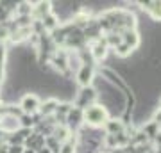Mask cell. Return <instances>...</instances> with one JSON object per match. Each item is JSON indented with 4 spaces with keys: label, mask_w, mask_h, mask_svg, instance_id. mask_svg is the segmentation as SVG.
Segmentation results:
<instances>
[{
    "label": "cell",
    "mask_w": 161,
    "mask_h": 153,
    "mask_svg": "<svg viewBox=\"0 0 161 153\" xmlns=\"http://www.w3.org/2000/svg\"><path fill=\"white\" fill-rule=\"evenodd\" d=\"M82 121H86L90 126H100L106 125L108 121V110L104 105H90L82 110Z\"/></svg>",
    "instance_id": "obj_1"
},
{
    "label": "cell",
    "mask_w": 161,
    "mask_h": 153,
    "mask_svg": "<svg viewBox=\"0 0 161 153\" xmlns=\"http://www.w3.org/2000/svg\"><path fill=\"white\" fill-rule=\"evenodd\" d=\"M97 98V91L93 89L92 85H88V87H82V91L79 93V96H77V109H86L90 105H93V100Z\"/></svg>",
    "instance_id": "obj_2"
},
{
    "label": "cell",
    "mask_w": 161,
    "mask_h": 153,
    "mask_svg": "<svg viewBox=\"0 0 161 153\" xmlns=\"http://www.w3.org/2000/svg\"><path fill=\"white\" fill-rule=\"evenodd\" d=\"M40 98L36 96V94H25V96L22 98V102H20V107H22V110L25 114H29V116H32L34 112H38L40 110Z\"/></svg>",
    "instance_id": "obj_3"
},
{
    "label": "cell",
    "mask_w": 161,
    "mask_h": 153,
    "mask_svg": "<svg viewBox=\"0 0 161 153\" xmlns=\"http://www.w3.org/2000/svg\"><path fill=\"white\" fill-rule=\"evenodd\" d=\"M77 82H79L82 87H88V85H92L93 82V68L90 64H82L77 71Z\"/></svg>",
    "instance_id": "obj_4"
},
{
    "label": "cell",
    "mask_w": 161,
    "mask_h": 153,
    "mask_svg": "<svg viewBox=\"0 0 161 153\" xmlns=\"http://www.w3.org/2000/svg\"><path fill=\"white\" fill-rule=\"evenodd\" d=\"M140 6H143V9L152 16V20L161 22V2H140Z\"/></svg>",
    "instance_id": "obj_5"
},
{
    "label": "cell",
    "mask_w": 161,
    "mask_h": 153,
    "mask_svg": "<svg viewBox=\"0 0 161 153\" xmlns=\"http://www.w3.org/2000/svg\"><path fill=\"white\" fill-rule=\"evenodd\" d=\"M2 123H0V128H2V132H14L16 134L18 126H20V123H18V119L14 118V116H2V119H0Z\"/></svg>",
    "instance_id": "obj_6"
},
{
    "label": "cell",
    "mask_w": 161,
    "mask_h": 153,
    "mask_svg": "<svg viewBox=\"0 0 161 153\" xmlns=\"http://www.w3.org/2000/svg\"><path fill=\"white\" fill-rule=\"evenodd\" d=\"M124 45H127L131 50L138 48L140 46V36L134 32V28L131 30H124Z\"/></svg>",
    "instance_id": "obj_7"
},
{
    "label": "cell",
    "mask_w": 161,
    "mask_h": 153,
    "mask_svg": "<svg viewBox=\"0 0 161 153\" xmlns=\"http://www.w3.org/2000/svg\"><path fill=\"white\" fill-rule=\"evenodd\" d=\"M106 130H108L109 135H118V134H124L125 126L120 119H108L106 121Z\"/></svg>",
    "instance_id": "obj_8"
},
{
    "label": "cell",
    "mask_w": 161,
    "mask_h": 153,
    "mask_svg": "<svg viewBox=\"0 0 161 153\" xmlns=\"http://www.w3.org/2000/svg\"><path fill=\"white\" fill-rule=\"evenodd\" d=\"M106 50H108V45H106V41L98 39L97 43H95V46H93L92 50V55L95 61H102L104 57H106Z\"/></svg>",
    "instance_id": "obj_9"
},
{
    "label": "cell",
    "mask_w": 161,
    "mask_h": 153,
    "mask_svg": "<svg viewBox=\"0 0 161 153\" xmlns=\"http://www.w3.org/2000/svg\"><path fill=\"white\" fill-rule=\"evenodd\" d=\"M66 121H68L74 128L77 125H80V121H82V110H80V109H77V107H72V110L66 114Z\"/></svg>",
    "instance_id": "obj_10"
},
{
    "label": "cell",
    "mask_w": 161,
    "mask_h": 153,
    "mask_svg": "<svg viewBox=\"0 0 161 153\" xmlns=\"http://www.w3.org/2000/svg\"><path fill=\"white\" fill-rule=\"evenodd\" d=\"M58 105H59L58 100H56V98H50V100H47V102L41 103V105H40V110H41V114H43V116H48V114L56 112Z\"/></svg>",
    "instance_id": "obj_11"
},
{
    "label": "cell",
    "mask_w": 161,
    "mask_h": 153,
    "mask_svg": "<svg viewBox=\"0 0 161 153\" xmlns=\"http://www.w3.org/2000/svg\"><path fill=\"white\" fill-rule=\"evenodd\" d=\"M158 130H159V125L154 123V121H149V125L143 126V134L147 135V139H149V137H156L158 134H159Z\"/></svg>",
    "instance_id": "obj_12"
},
{
    "label": "cell",
    "mask_w": 161,
    "mask_h": 153,
    "mask_svg": "<svg viewBox=\"0 0 161 153\" xmlns=\"http://www.w3.org/2000/svg\"><path fill=\"white\" fill-rule=\"evenodd\" d=\"M16 11H18V14H20V16H27V14H31V13H32V6H31V4H27V2H22V4L16 7Z\"/></svg>",
    "instance_id": "obj_13"
},
{
    "label": "cell",
    "mask_w": 161,
    "mask_h": 153,
    "mask_svg": "<svg viewBox=\"0 0 161 153\" xmlns=\"http://www.w3.org/2000/svg\"><path fill=\"white\" fill-rule=\"evenodd\" d=\"M115 52H116V55H120V57H129L131 55V48H129V46L127 45H124V43H120V45L116 46L115 48Z\"/></svg>",
    "instance_id": "obj_14"
},
{
    "label": "cell",
    "mask_w": 161,
    "mask_h": 153,
    "mask_svg": "<svg viewBox=\"0 0 161 153\" xmlns=\"http://www.w3.org/2000/svg\"><path fill=\"white\" fill-rule=\"evenodd\" d=\"M66 137H68V130H66L64 126H61V128H56V130H54V139H56L58 142H59V141H64Z\"/></svg>",
    "instance_id": "obj_15"
},
{
    "label": "cell",
    "mask_w": 161,
    "mask_h": 153,
    "mask_svg": "<svg viewBox=\"0 0 161 153\" xmlns=\"http://www.w3.org/2000/svg\"><path fill=\"white\" fill-rule=\"evenodd\" d=\"M20 121H22L20 125H22L23 128H29V126H32V125H34V121H32V116H29V114H25V116H22V118H20Z\"/></svg>",
    "instance_id": "obj_16"
},
{
    "label": "cell",
    "mask_w": 161,
    "mask_h": 153,
    "mask_svg": "<svg viewBox=\"0 0 161 153\" xmlns=\"http://www.w3.org/2000/svg\"><path fill=\"white\" fill-rule=\"evenodd\" d=\"M74 151L75 150H74V144H72V142H66V144L59 150V153H74Z\"/></svg>",
    "instance_id": "obj_17"
}]
</instances>
